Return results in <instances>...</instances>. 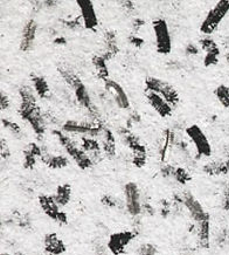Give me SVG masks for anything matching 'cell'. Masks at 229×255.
Masks as SVG:
<instances>
[{
	"instance_id": "cell-1",
	"label": "cell",
	"mask_w": 229,
	"mask_h": 255,
	"mask_svg": "<svg viewBox=\"0 0 229 255\" xmlns=\"http://www.w3.org/2000/svg\"><path fill=\"white\" fill-rule=\"evenodd\" d=\"M54 133L57 136V138H59V142L61 143V145L66 149L67 153H68V155L75 160V163L81 167V169L82 170L89 169V167L93 165V160L90 158L88 153H87L86 151H83L81 147L77 146L76 144L66 135V132L54 131Z\"/></svg>"
},
{
	"instance_id": "cell-2",
	"label": "cell",
	"mask_w": 229,
	"mask_h": 255,
	"mask_svg": "<svg viewBox=\"0 0 229 255\" xmlns=\"http://www.w3.org/2000/svg\"><path fill=\"white\" fill-rule=\"evenodd\" d=\"M229 12V1L221 0L215 4L213 8L208 12V14L201 23L200 31L205 35H211L219 27L222 20Z\"/></svg>"
},
{
	"instance_id": "cell-3",
	"label": "cell",
	"mask_w": 229,
	"mask_h": 255,
	"mask_svg": "<svg viewBox=\"0 0 229 255\" xmlns=\"http://www.w3.org/2000/svg\"><path fill=\"white\" fill-rule=\"evenodd\" d=\"M186 133L191 142L193 143L199 157H211L212 147L210 140L207 139L206 135L200 129V127L197 126V124H192L186 129Z\"/></svg>"
},
{
	"instance_id": "cell-4",
	"label": "cell",
	"mask_w": 229,
	"mask_h": 255,
	"mask_svg": "<svg viewBox=\"0 0 229 255\" xmlns=\"http://www.w3.org/2000/svg\"><path fill=\"white\" fill-rule=\"evenodd\" d=\"M153 32L156 35L157 52L163 55L170 54L172 49V40L166 21L163 19L156 20L153 22Z\"/></svg>"
},
{
	"instance_id": "cell-5",
	"label": "cell",
	"mask_w": 229,
	"mask_h": 255,
	"mask_svg": "<svg viewBox=\"0 0 229 255\" xmlns=\"http://www.w3.org/2000/svg\"><path fill=\"white\" fill-rule=\"evenodd\" d=\"M136 238V233L132 231H123V232L113 233L108 239V251L114 255H122L125 253L127 246Z\"/></svg>"
},
{
	"instance_id": "cell-6",
	"label": "cell",
	"mask_w": 229,
	"mask_h": 255,
	"mask_svg": "<svg viewBox=\"0 0 229 255\" xmlns=\"http://www.w3.org/2000/svg\"><path fill=\"white\" fill-rule=\"evenodd\" d=\"M124 196H125V206L127 212L132 217H137L143 212V204H141V197L139 187L136 183H127L124 186Z\"/></svg>"
},
{
	"instance_id": "cell-7",
	"label": "cell",
	"mask_w": 229,
	"mask_h": 255,
	"mask_svg": "<svg viewBox=\"0 0 229 255\" xmlns=\"http://www.w3.org/2000/svg\"><path fill=\"white\" fill-rule=\"evenodd\" d=\"M39 203H40V206H41L43 212H45L47 216L50 218V219H53L54 221H56V223H59L61 225L67 224L68 219H67L66 213L63 212V211H61V209H60V206L56 204L54 197L40 196Z\"/></svg>"
},
{
	"instance_id": "cell-8",
	"label": "cell",
	"mask_w": 229,
	"mask_h": 255,
	"mask_svg": "<svg viewBox=\"0 0 229 255\" xmlns=\"http://www.w3.org/2000/svg\"><path fill=\"white\" fill-rule=\"evenodd\" d=\"M181 198H183V205L190 212L191 218L195 221V224L200 223V221L206 219L207 217H210V214L205 212L204 207L201 206V204L195 199V197L191 192H185Z\"/></svg>"
},
{
	"instance_id": "cell-9",
	"label": "cell",
	"mask_w": 229,
	"mask_h": 255,
	"mask_svg": "<svg viewBox=\"0 0 229 255\" xmlns=\"http://www.w3.org/2000/svg\"><path fill=\"white\" fill-rule=\"evenodd\" d=\"M104 87L108 92L110 93V95L114 97V100L116 101V105L122 109H127L130 107V100L125 90L118 82L113 81V80H107L104 81Z\"/></svg>"
},
{
	"instance_id": "cell-10",
	"label": "cell",
	"mask_w": 229,
	"mask_h": 255,
	"mask_svg": "<svg viewBox=\"0 0 229 255\" xmlns=\"http://www.w3.org/2000/svg\"><path fill=\"white\" fill-rule=\"evenodd\" d=\"M77 6L80 7L81 18H82L83 26L87 29H95L97 26V16L95 8L92 1H77Z\"/></svg>"
},
{
	"instance_id": "cell-11",
	"label": "cell",
	"mask_w": 229,
	"mask_h": 255,
	"mask_svg": "<svg viewBox=\"0 0 229 255\" xmlns=\"http://www.w3.org/2000/svg\"><path fill=\"white\" fill-rule=\"evenodd\" d=\"M43 246L47 254L49 255H61L66 252V245L63 240L56 233H48L43 239Z\"/></svg>"
},
{
	"instance_id": "cell-12",
	"label": "cell",
	"mask_w": 229,
	"mask_h": 255,
	"mask_svg": "<svg viewBox=\"0 0 229 255\" xmlns=\"http://www.w3.org/2000/svg\"><path fill=\"white\" fill-rule=\"evenodd\" d=\"M147 101L152 108L159 114L160 116L167 117L172 114V107L166 102V100L164 99L160 94L152 93V92H146Z\"/></svg>"
},
{
	"instance_id": "cell-13",
	"label": "cell",
	"mask_w": 229,
	"mask_h": 255,
	"mask_svg": "<svg viewBox=\"0 0 229 255\" xmlns=\"http://www.w3.org/2000/svg\"><path fill=\"white\" fill-rule=\"evenodd\" d=\"M36 29H38V26H36L34 20H29L25 25V27L22 29L21 42H20V49L22 52H28V50L32 49L33 42L35 40Z\"/></svg>"
},
{
	"instance_id": "cell-14",
	"label": "cell",
	"mask_w": 229,
	"mask_h": 255,
	"mask_svg": "<svg viewBox=\"0 0 229 255\" xmlns=\"http://www.w3.org/2000/svg\"><path fill=\"white\" fill-rule=\"evenodd\" d=\"M195 228H197V236L200 246L203 248L210 247L211 243V220L210 217L206 219L200 221V223L195 224Z\"/></svg>"
},
{
	"instance_id": "cell-15",
	"label": "cell",
	"mask_w": 229,
	"mask_h": 255,
	"mask_svg": "<svg viewBox=\"0 0 229 255\" xmlns=\"http://www.w3.org/2000/svg\"><path fill=\"white\" fill-rule=\"evenodd\" d=\"M54 199H55L56 204L60 207H63L68 205L70 198H72V187L68 184H65V185L57 186L56 192L54 194Z\"/></svg>"
},
{
	"instance_id": "cell-16",
	"label": "cell",
	"mask_w": 229,
	"mask_h": 255,
	"mask_svg": "<svg viewBox=\"0 0 229 255\" xmlns=\"http://www.w3.org/2000/svg\"><path fill=\"white\" fill-rule=\"evenodd\" d=\"M160 95L166 100V102L172 107V108L179 103V94H178L177 90L174 89V87L171 86L170 83H164L163 88H161Z\"/></svg>"
},
{
	"instance_id": "cell-17",
	"label": "cell",
	"mask_w": 229,
	"mask_h": 255,
	"mask_svg": "<svg viewBox=\"0 0 229 255\" xmlns=\"http://www.w3.org/2000/svg\"><path fill=\"white\" fill-rule=\"evenodd\" d=\"M41 159L48 165L50 169H63L68 165V159L63 156H53L49 153H43Z\"/></svg>"
},
{
	"instance_id": "cell-18",
	"label": "cell",
	"mask_w": 229,
	"mask_h": 255,
	"mask_svg": "<svg viewBox=\"0 0 229 255\" xmlns=\"http://www.w3.org/2000/svg\"><path fill=\"white\" fill-rule=\"evenodd\" d=\"M27 121H28L29 124L32 126L35 133H38V135H42V133L45 132V129H46L45 119H43L41 113H40V108L36 110V112H34V114H33V115Z\"/></svg>"
},
{
	"instance_id": "cell-19",
	"label": "cell",
	"mask_w": 229,
	"mask_h": 255,
	"mask_svg": "<svg viewBox=\"0 0 229 255\" xmlns=\"http://www.w3.org/2000/svg\"><path fill=\"white\" fill-rule=\"evenodd\" d=\"M75 92V95H76V99L79 101V103L82 107H84L86 109H89L90 107L93 106V102H92V99H90V95L88 93V90H87L86 86L81 85L77 87V88L74 90Z\"/></svg>"
},
{
	"instance_id": "cell-20",
	"label": "cell",
	"mask_w": 229,
	"mask_h": 255,
	"mask_svg": "<svg viewBox=\"0 0 229 255\" xmlns=\"http://www.w3.org/2000/svg\"><path fill=\"white\" fill-rule=\"evenodd\" d=\"M93 63H94V67H95L99 78L102 79L103 81H107V80H109V79H108L107 59L104 58V56L96 55V56H94Z\"/></svg>"
},
{
	"instance_id": "cell-21",
	"label": "cell",
	"mask_w": 229,
	"mask_h": 255,
	"mask_svg": "<svg viewBox=\"0 0 229 255\" xmlns=\"http://www.w3.org/2000/svg\"><path fill=\"white\" fill-rule=\"evenodd\" d=\"M81 142H82V144H81V149L86 151L89 156L100 153V144L96 139H94L93 137H83Z\"/></svg>"
},
{
	"instance_id": "cell-22",
	"label": "cell",
	"mask_w": 229,
	"mask_h": 255,
	"mask_svg": "<svg viewBox=\"0 0 229 255\" xmlns=\"http://www.w3.org/2000/svg\"><path fill=\"white\" fill-rule=\"evenodd\" d=\"M103 136H104L103 137L104 153H106L108 157H113L114 155V152H116V150H114V139L113 133H111L110 130L104 129Z\"/></svg>"
},
{
	"instance_id": "cell-23",
	"label": "cell",
	"mask_w": 229,
	"mask_h": 255,
	"mask_svg": "<svg viewBox=\"0 0 229 255\" xmlns=\"http://www.w3.org/2000/svg\"><path fill=\"white\" fill-rule=\"evenodd\" d=\"M60 73H61L65 81L68 83L74 90H75L79 86L82 85V81H81L79 76H77L74 72H72L69 68H60Z\"/></svg>"
},
{
	"instance_id": "cell-24",
	"label": "cell",
	"mask_w": 229,
	"mask_h": 255,
	"mask_svg": "<svg viewBox=\"0 0 229 255\" xmlns=\"http://www.w3.org/2000/svg\"><path fill=\"white\" fill-rule=\"evenodd\" d=\"M33 83H34L35 92L39 94L40 97L45 99V97L49 95V86L42 76H34L33 78Z\"/></svg>"
},
{
	"instance_id": "cell-25",
	"label": "cell",
	"mask_w": 229,
	"mask_h": 255,
	"mask_svg": "<svg viewBox=\"0 0 229 255\" xmlns=\"http://www.w3.org/2000/svg\"><path fill=\"white\" fill-rule=\"evenodd\" d=\"M204 172L210 174V176H220L226 174L225 162H212L204 166Z\"/></svg>"
},
{
	"instance_id": "cell-26",
	"label": "cell",
	"mask_w": 229,
	"mask_h": 255,
	"mask_svg": "<svg viewBox=\"0 0 229 255\" xmlns=\"http://www.w3.org/2000/svg\"><path fill=\"white\" fill-rule=\"evenodd\" d=\"M215 96L219 102L221 103L222 107L225 108H229V88L225 85L218 86V88L214 90Z\"/></svg>"
},
{
	"instance_id": "cell-27",
	"label": "cell",
	"mask_w": 229,
	"mask_h": 255,
	"mask_svg": "<svg viewBox=\"0 0 229 255\" xmlns=\"http://www.w3.org/2000/svg\"><path fill=\"white\" fill-rule=\"evenodd\" d=\"M164 83H165V81H161V80H159V79L150 76V78L146 79V92L160 94Z\"/></svg>"
},
{
	"instance_id": "cell-28",
	"label": "cell",
	"mask_w": 229,
	"mask_h": 255,
	"mask_svg": "<svg viewBox=\"0 0 229 255\" xmlns=\"http://www.w3.org/2000/svg\"><path fill=\"white\" fill-rule=\"evenodd\" d=\"M173 178L177 180L178 183L183 184V185H186V184L191 180L190 173H188L185 169H183V167H178V169H176V172H174Z\"/></svg>"
},
{
	"instance_id": "cell-29",
	"label": "cell",
	"mask_w": 229,
	"mask_h": 255,
	"mask_svg": "<svg viewBox=\"0 0 229 255\" xmlns=\"http://www.w3.org/2000/svg\"><path fill=\"white\" fill-rule=\"evenodd\" d=\"M200 47L206 53H211V52H214V50L219 49L217 43H215L214 40L211 39L210 36H206V38L200 40Z\"/></svg>"
},
{
	"instance_id": "cell-30",
	"label": "cell",
	"mask_w": 229,
	"mask_h": 255,
	"mask_svg": "<svg viewBox=\"0 0 229 255\" xmlns=\"http://www.w3.org/2000/svg\"><path fill=\"white\" fill-rule=\"evenodd\" d=\"M2 126H4L6 129H7L8 131L12 133V135L19 136L20 133H21V128L19 127L18 123L13 122V121L2 119Z\"/></svg>"
},
{
	"instance_id": "cell-31",
	"label": "cell",
	"mask_w": 229,
	"mask_h": 255,
	"mask_svg": "<svg viewBox=\"0 0 229 255\" xmlns=\"http://www.w3.org/2000/svg\"><path fill=\"white\" fill-rule=\"evenodd\" d=\"M138 255H156L157 247L152 244H141L137 250Z\"/></svg>"
},
{
	"instance_id": "cell-32",
	"label": "cell",
	"mask_w": 229,
	"mask_h": 255,
	"mask_svg": "<svg viewBox=\"0 0 229 255\" xmlns=\"http://www.w3.org/2000/svg\"><path fill=\"white\" fill-rule=\"evenodd\" d=\"M133 165L137 167H144L146 164V151H139V152H133Z\"/></svg>"
},
{
	"instance_id": "cell-33",
	"label": "cell",
	"mask_w": 229,
	"mask_h": 255,
	"mask_svg": "<svg viewBox=\"0 0 229 255\" xmlns=\"http://www.w3.org/2000/svg\"><path fill=\"white\" fill-rule=\"evenodd\" d=\"M219 54H220V50H214V52H211V53H206V55H205V59H204V63L205 66H213L215 63L218 62V59H219Z\"/></svg>"
},
{
	"instance_id": "cell-34",
	"label": "cell",
	"mask_w": 229,
	"mask_h": 255,
	"mask_svg": "<svg viewBox=\"0 0 229 255\" xmlns=\"http://www.w3.org/2000/svg\"><path fill=\"white\" fill-rule=\"evenodd\" d=\"M36 158L38 157L33 155V153L25 151V162H23V165H25L26 169H33L36 163Z\"/></svg>"
},
{
	"instance_id": "cell-35",
	"label": "cell",
	"mask_w": 229,
	"mask_h": 255,
	"mask_svg": "<svg viewBox=\"0 0 229 255\" xmlns=\"http://www.w3.org/2000/svg\"><path fill=\"white\" fill-rule=\"evenodd\" d=\"M102 204L103 205H106L107 207H113L114 209V207H117V205H118V200L111 196H103Z\"/></svg>"
},
{
	"instance_id": "cell-36",
	"label": "cell",
	"mask_w": 229,
	"mask_h": 255,
	"mask_svg": "<svg viewBox=\"0 0 229 255\" xmlns=\"http://www.w3.org/2000/svg\"><path fill=\"white\" fill-rule=\"evenodd\" d=\"M0 149H1V158L8 159L11 156V151L8 149L7 142L4 138H1V142H0Z\"/></svg>"
},
{
	"instance_id": "cell-37",
	"label": "cell",
	"mask_w": 229,
	"mask_h": 255,
	"mask_svg": "<svg viewBox=\"0 0 229 255\" xmlns=\"http://www.w3.org/2000/svg\"><path fill=\"white\" fill-rule=\"evenodd\" d=\"M228 241H229V231L228 230H224L222 232L219 233V236H218L219 245H226V244H228Z\"/></svg>"
},
{
	"instance_id": "cell-38",
	"label": "cell",
	"mask_w": 229,
	"mask_h": 255,
	"mask_svg": "<svg viewBox=\"0 0 229 255\" xmlns=\"http://www.w3.org/2000/svg\"><path fill=\"white\" fill-rule=\"evenodd\" d=\"M0 106H1V110L8 109L9 107V99L5 92H1L0 94Z\"/></svg>"
},
{
	"instance_id": "cell-39",
	"label": "cell",
	"mask_w": 229,
	"mask_h": 255,
	"mask_svg": "<svg viewBox=\"0 0 229 255\" xmlns=\"http://www.w3.org/2000/svg\"><path fill=\"white\" fill-rule=\"evenodd\" d=\"M222 207L225 211H229V185L226 186L224 198H222Z\"/></svg>"
},
{
	"instance_id": "cell-40",
	"label": "cell",
	"mask_w": 229,
	"mask_h": 255,
	"mask_svg": "<svg viewBox=\"0 0 229 255\" xmlns=\"http://www.w3.org/2000/svg\"><path fill=\"white\" fill-rule=\"evenodd\" d=\"M119 5L123 6L124 12L127 13V14H130V13L134 11V4L132 1H120Z\"/></svg>"
},
{
	"instance_id": "cell-41",
	"label": "cell",
	"mask_w": 229,
	"mask_h": 255,
	"mask_svg": "<svg viewBox=\"0 0 229 255\" xmlns=\"http://www.w3.org/2000/svg\"><path fill=\"white\" fill-rule=\"evenodd\" d=\"M200 52V48L198 46L193 45V43H190V45L186 46V54L187 55H197Z\"/></svg>"
},
{
	"instance_id": "cell-42",
	"label": "cell",
	"mask_w": 229,
	"mask_h": 255,
	"mask_svg": "<svg viewBox=\"0 0 229 255\" xmlns=\"http://www.w3.org/2000/svg\"><path fill=\"white\" fill-rule=\"evenodd\" d=\"M130 43L134 47H141L144 45V40L138 38V36H130Z\"/></svg>"
},
{
	"instance_id": "cell-43",
	"label": "cell",
	"mask_w": 229,
	"mask_h": 255,
	"mask_svg": "<svg viewBox=\"0 0 229 255\" xmlns=\"http://www.w3.org/2000/svg\"><path fill=\"white\" fill-rule=\"evenodd\" d=\"M144 26V21L140 19H134L133 20V27H134V31H139L140 27H143Z\"/></svg>"
},
{
	"instance_id": "cell-44",
	"label": "cell",
	"mask_w": 229,
	"mask_h": 255,
	"mask_svg": "<svg viewBox=\"0 0 229 255\" xmlns=\"http://www.w3.org/2000/svg\"><path fill=\"white\" fill-rule=\"evenodd\" d=\"M107 248L102 246V245H100V246H96V255H108Z\"/></svg>"
},
{
	"instance_id": "cell-45",
	"label": "cell",
	"mask_w": 229,
	"mask_h": 255,
	"mask_svg": "<svg viewBox=\"0 0 229 255\" xmlns=\"http://www.w3.org/2000/svg\"><path fill=\"white\" fill-rule=\"evenodd\" d=\"M55 43H59V45H65L66 43V40L63 39V38H61V36H59V38H56L55 39V41H54Z\"/></svg>"
},
{
	"instance_id": "cell-46",
	"label": "cell",
	"mask_w": 229,
	"mask_h": 255,
	"mask_svg": "<svg viewBox=\"0 0 229 255\" xmlns=\"http://www.w3.org/2000/svg\"><path fill=\"white\" fill-rule=\"evenodd\" d=\"M225 169H226V174L229 173V159L225 162Z\"/></svg>"
},
{
	"instance_id": "cell-47",
	"label": "cell",
	"mask_w": 229,
	"mask_h": 255,
	"mask_svg": "<svg viewBox=\"0 0 229 255\" xmlns=\"http://www.w3.org/2000/svg\"><path fill=\"white\" fill-rule=\"evenodd\" d=\"M226 60H227V62L229 63V52L226 54Z\"/></svg>"
},
{
	"instance_id": "cell-48",
	"label": "cell",
	"mask_w": 229,
	"mask_h": 255,
	"mask_svg": "<svg viewBox=\"0 0 229 255\" xmlns=\"http://www.w3.org/2000/svg\"><path fill=\"white\" fill-rule=\"evenodd\" d=\"M1 255H9V254H7V253H4V254H1Z\"/></svg>"
}]
</instances>
